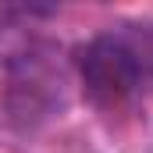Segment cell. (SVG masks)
<instances>
[{
    "mask_svg": "<svg viewBox=\"0 0 153 153\" xmlns=\"http://www.w3.org/2000/svg\"><path fill=\"white\" fill-rule=\"evenodd\" d=\"M75 68H78V82H82L85 96L107 114L125 111L135 100L139 82H143V68H139L135 50L114 36L89 39L78 50Z\"/></svg>",
    "mask_w": 153,
    "mask_h": 153,
    "instance_id": "cell-2",
    "label": "cell"
},
{
    "mask_svg": "<svg viewBox=\"0 0 153 153\" xmlns=\"http://www.w3.org/2000/svg\"><path fill=\"white\" fill-rule=\"evenodd\" d=\"M68 75L57 50L36 36L11 32L0 39V117L18 128H32L64 107Z\"/></svg>",
    "mask_w": 153,
    "mask_h": 153,
    "instance_id": "cell-1",
    "label": "cell"
}]
</instances>
